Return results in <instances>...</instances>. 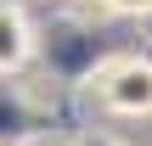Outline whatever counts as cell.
I'll return each instance as SVG.
<instances>
[{"label": "cell", "mask_w": 152, "mask_h": 146, "mask_svg": "<svg viewBox=\"0 0 152 146\" xmlns=\"http://www.w3.org/2000/svg\"><path fill=\"white\" fill-rule=\"evenodd\" d=\"M96 96H102V107H113V113H124V118L152 113V62H141V56L107 62V68L96 73Z\"/></svg>", "instance_id": "1"}, {"label": "cell", "mask_w": 152, "mask_h": 146, "mask_svg": "<svg viewBox=\"0 0 152 146\" xmlns=\"http://www.w3.org/2000/svg\"><path fill=\"white\" fill-rule=\"evenodd\" d=\"M28 51H34L28 17H23L17 6H6V0H0V73H17V68L28 62Z\"/></svg>", "instance_id": "2"}, {"label": "cell", "mask_w": 152, "mask_h": 146, "mask_svg": "<svg viewBox=\"0 0 152 146\" xmlns=\"http://www.w3.org/2000/svg\"><path fill=\"white\" fill-rule=\"evenodd\" d=\"M107 6H118V11H152V0H107Z\"/></svg>", "instance_id": "3"}, {"label": "cell", "mask_w": 152, "mask_h": 146, "mask_svg": "<svg viewBox=\"0 0 152 146\" xmlns=\"http://www.w3.org/2000/svg\"><path fill=\"white\" fill-rule=\"evenodd\" d=\"M90 146H113V141H90Z\"/></svg>", "instance_id": "4"}]
</instances>
